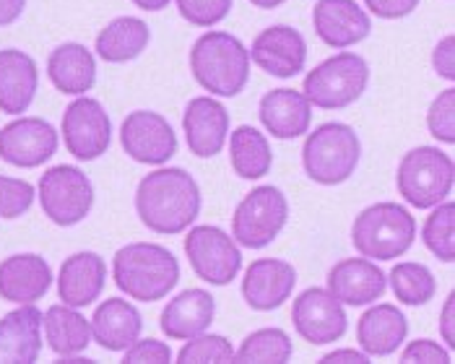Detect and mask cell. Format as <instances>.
<instances>
[{
	"mask_svg": "<svg viewBox=\"0 0 455 364\" xmlns=\"http://www.w3.org/2000/svg\"><path fill=\"white\" fill-rule=\"evenodd\" d=\"M136 214L156 234H180L201 214V187L182 167H159L139 182Z\"/></svg>",
	"mask_w": 455,
	"mask_h": 364,
	"instance_id": "cell-1",
	"label": "cell"
},
{
	"mask_svg": "<svg viewBox=\"0 0 455 364\" xmlns=\"http://www.w3.org/2000/svg\"><path fill=\"white\" fill-rule=\"evenodd\" d=\"M117 289L139 302H159L180 281V263L172 250L156 242H131L112 257Z\"/></svg>",
	"mask_w": 455,
	"mask_h": 364,
	"instance_id": "cell-2",
	"label": "cell"
},
{
	"mask_svg": "<svg viewBox=\"0 0 455 364\" xmlns=\"http://www.w3.org/2000/svg\"><path fill=\"white\" fill-rule=\"evenodd\" d=\"M190 71L211 97H237L250 81V52L229 32H206L190 50Z\"/></svg>",
	"mask_w": 455,
	"mask_h": 364,
	"instance_id": "cell-3",
	"label": "cell"
},
{
	"mask_svg": "<svg viewBox=\"0 0 455 364\" xmlns=\"http://www.w3.org/2000/svg\"><path fill=\"white\" fill-rule=\"evenodd\" d=\"M417 240V218L398 203L367 206L351 224V245L370 260H395L411 250Z\"/></svg>",
	"mask_w": 455,
	"mask_h": 364,
	"instance_id": "cell-4",
	"label": "cell"
},
{
	"mask_svg": "<svg viewBox=\"0 0 455 364\" xmlns=\"http://www.w3.org/2000/svg\"><path fill=\"white\" fill-rule=\"evenodd\" d=\"M362 141L347 123H323L302 146V164L317 185H341L356 172Z\"/></svg>",
	"mask_w": 455,
	"mask_h": 364,
	"instance_id": "cell-5",
	"label": "cell"
},
{
	"mask_svg": "<svg viewBox=\"0 0 455 364\" xmlns=\"http://www.w3.org/2000/svg\"><path fill=\"white\" fill-rule=\"evenodd\" d=\"M455 164L453 159L437 146H419L403 154L395 185L398 195L414 209H432L453 193Z\"/></svg>",
	"mask_w": 455,
	"mask_h": 364,
	"instance_id": "cell-6",
	"label": "cell"
},
{
	"mask_svg": "<svg viewBox=\"0 0 455 364\" xmlns=\"http://www.w3.org/2000/svg\"><path fill=\"white\" fill-rule=\"evenodd\" d=\"M370 83V66L356 52H339L305 75L302 94L317 109L351 107Z\"/></svg>",
	"mask_w": 455,
	"mask_h": 364,
	"instance_id": "cell-7",
	"label": "cell"
},
{
	"mask_svg": "<svg viewBox=\"0 0 455 364\" xmlns=\"http://www.w3.org/2000/svg\"><path fill=\"white\" fill-rule=\"evenodd\" d=\"M289 218V201L274 185H260L240 201L232 217V240L250 250L268 248Z\"/></svg>",
	"mask_w": 455,
	"mask_h": 364,
	"instance_id": "cell-8",
	"label": "cell"
},
{
	"mask_svg": "<svg viewBox=\"0 0 455 364\" xmlns=\"http://www.w3.org/2000/svg\"><path fill=\"white\" fill-rule=\"evenodd\" d=\"M39 203L44 217L58 226H76L89 217L94 206V185L70 164L50 167L39 178Z\"/></svg>",
	"mask_w": 455,
	"mask_h": 364,
	"instance_id": "cell-9",
	"label": "cell"
},
{
	"mask_svg": "<svg viewBox=\"0 0 455 364\" xmlns=\"http://www.w3.org/2000/svg\"><path fill=\"white\" fill-rule=\"evenodd\" d=\"M185 255L190 260V268L201 281L211 287H227L237 279L243 268L240 245L219 226L201 224L193 226L185 237Z\"/></svg>",
	"mask_w": 455,
	"mask_h": 364,
	"instance_id": "cell-10",
	"label": "cell"
},
{
	"mask_svg": "<svg viewBox=\"0 0 455 364\" xmlns=\"http://www.w3.org/2000/svg\"><path fill=\"white\" fill-rule=\"evenodd\" d=\"M123 151L139 162L162 167L177 154V136L170 120L154 109H136L120 125Z\"/></svg>",
	"mask_w": 455,
	"mask_h": 364,
	"instance_id": "cell-11",
	"label": "cell"
},
{
	"mask_svg": "<svg viewBox=\"0 0 455 364\" xmlns=\"http://www.w3.org/2000/svg\"><path fill=\"white\" fill-rule=\"evenodd\" d=\"M63 141L78 162H94L112 144V123L100 99L78 97L63 112Z\"/></svg>",
	"mask_w": 455,
	"mask_h": 364,
	"instance_id": "cell-12",
	"label": "cell"
},
{
	"mask_svg": "<svg viewBox=\"0 0 455 364\" xmlns=\"http://www.w3.org/2000/svg\"><path fill=\"white\" fill-rule=\"evenodd\" d=\"M291 323L307 344L325 346V344H336L339 338H344L349 318H347L344 305L331 291L313 287L294 299Z\"/></svg>",
	"mask_w": 455,
	"mask_h": 364,
	"instance_id": "cell-13",
	"label": "cell"
},
{
	"mask_svg": "<svg viewBox=\"0 0 455 364\" xmlns=\"http://www.w3.org/2000/svg\"><path fill=\"white\" fill-rule=\"evenodd\" d=\"M58 131L42 117H19L0 131V159L5 164L35 170L58 151Z\"/></svg>",
	"mask_w": 455,
	"mask_h": 364,
	"instance_id": "cell-14",
	"label": "cell"
},
{
	"mask_svg": "<svg viewBox=\"0 0 455 364\" xmlns=\"http://www.w3.org/2000/svg\"><path fill=\"white\" fill-rule=\"evenodd\" d=\"M247 52H250V63H255L260 71L274 78H294L297 73L305 71L307 63L305 36L286 24L263 29L252 39V47Z\"/></svg>",
	"mask_w": 455,
	"mask_h": 364,
	"instance_id": "cell-15",
	"label": "cell"
},
{
	"mask_svg": "<svg viewBox=\"0 0 455 364\" xmlns=\"http://www.w3.org/2000/svg\"><path fill=\"white\" fill-rule=\"evenodd\" d=\"M313 27L323 44L347 50L370 36L372 19L356 0H317L313 8Z\"/></svg>",
	"mask_w": 455,
	"mask_h": 364,
	"instance_id": "cell-16",
	"label": "cell"
},
{
	"mask_svg": "<svg viewBox=\"0 0 455 364\" xmlns=\"http://www.w3.org/2000/svg\"><path fill=\"white\" fill-rule=\"evenodd\" d=\"M182 131L190 154H196L198 159H211L227 144L229 112L213 97H196L185 105Z\"/></svg>",
	"mask_w": 455,
	"mask_h": 364,
	"instance_id": "cell-17",
	"label": "cell"
},
{
	"mask_svg": "<svg viewBox=\"0 0 455 364\" xmlns=\"http://www.w3.org/2000/svg\"><path fill=\"white\" fill-rule=\"evenodd\" d=\"M387 289V276L370 257H347L328 271V291L351 307L378 302Z\"/></svg>",
	"mask_w": 455,
	"mask_h": 364,
	"instance_id": "cell-18",
	"label": "cell"
},
{
	"mask_svg": "<svg viewBox=\"0 0 455 364\" xmlns=\"http://www.w3.org/2000/svg\"><path fill=\"white\" fill-rule=\"evenodd\" d=\"M294 284H297V271L291 263L279 257H260L245 271L243 297L252 310L268 313V310H279L291 297Z\"/></svg>",
	"mask_w": 455,
	"mask_h": 364,
	"instance_id": "cell-19",
	"label": "cell"
},
{
	"mask_svg": "<svg viewBox=\"0 0 455 364\" xmlns=\"http://www.w3.org/2000/svg\"><path fill=\"white\" fill-rule=\"evenodd\" d=\"M52 287V268L36 253L11 255L0 263V297L13 305H35Z\"/></svg>",
	"mask_w": 455,
	"mask_h": 364,
	"instance_id": "cell-20",
	"label": "cell"
},
{
	"mask_svg": "<svg viewBox=\"0 0 455 364\" xmlns=\"http://www.w3.org/2000/svg\"><path fill=\"white\" fill-rule=\"evenodd\" d=\"M258 115H260L263 128L274 138L291 141V138L310 133L313 105L297 89H274V91L263 94V99L258 105Z\"/></svg>",
	"mask_w": 455,
	"mask_h": 364,
	"instance_id": "cell-21",
	"label": "cell"
},
{
	"mask_svg": "<svg viewBox=\"0 0 455 364\" xmlns=\"http://www.w3.org/2000/svg\"><path fill=\"white\" fill-rule=\"evenodd\" d=\"M107 284V263L102 255L76 253L66 257V263L60 265V276H58V297L63 299V305L68 307H89L94 305Z\"/></svg>",
	"mask_w": 455,
	"mask_h": 364,
	"instance_id": "cell-22",
	"label": "cell"
},
{
	"mask_svg": "<svg viewBox=\"0 0 455 364\" xmlns=\"http://www.w3.org/2000/svg\"><path fill=\"white\" fill-rule=\"evenodd\" d=\"M42 354V310L21 305L0 320V364H35Z\"/></svg>",
	"mask_w": 455,
	"mask_h": 364,
	"instance_id": "cell-23",
	"label": "cell"
},
{
	"mask_svg": "<svg viewBox=\"0 0 455 364\" xmlns=\"http://www.w3.org/2000/svg\"><path fill=\"white\" fill-rule=\"evenodd\" d=\"M39 89V71L24 50H0V112L24 115Z\"/></svg>",
	"mask_w": 455,
	"mask_h": 364,
	"instance_id": "cell-24",
	"label": "cell"
},
{
	"mask_svg": "<svg viewBox=\"0 0 455 364\" xmlns=\"http://www.w3.org/2000/svg\"><path fill=\"white\" fill-rule=\"evenodd\" d=\"M92 338L105 352H125L136 338H140L143 318L139 307L120 297H107L92 315Z\"/></svg>",
	"mask_w": 455,
	"mask_h": 364,
	"instance_id": "cell-25",
	"label": "cell"
},
{
	"mask_svg": "<svg viewBox=\"0 0 455 364\" xmlns=\"http://www.w3.org/2000/svg\"><path fill=\"white\" fill-rule=\"evenodd\" d=\"M409 336V320L395 305H375L356 323V341L367 357H390Z\"/></svg>",
	"mask_w": 455,
	"mask_h": 364,
	"instance_id": "cell-26",
	"label": "cell"
},
{
	"mask_svg": "<svg viewBox=\"0 0 455 364\" xmlns=\"http://www.w3.org/2000/svg\"><path fill=\"white\" fill-rule=\"evenodd\" d=\"M47 75L60 94L81 97L97 83V60L81 42H63L47 58Z\"/></svg>",
	"mask_w": 455,
	"mask_h": 364,
	"instance_id": "cell-27",
	"label": "cell"
},
{
	"mask_svg": "<svg viewBox=\"0 0 455 364\" xmlns=\"http://www.w3.org/2000/svg\"><path fill=\"white\" fill-rule=\"evenodd\" d=\"M216 315V299L206 289H185L162 310L159 326L172 341H188L206 333Z\"/></svg>",
	"mask_w": 455,
	"mask_h": 364,
	"instance_id": "cell-28",
	"label": "cell"
},
{
	"mask_svg": "<svg viewBox=\"0 0 455 364\" xmlns=\"http://www.w3.org/2000/svg\"><path fill=\"white\" fill-rule=\"evenodd\" d=\"M148 42H151V29L143 19L117 16L97 35L94 50L105 63L120 66V63H131V60L140 58L143 50L148 47Z\"/></svg>",
	"mask_w": 455,
	"mask_h": 364,
	"instance_id": "cell-29",
	"label": "cell"
},
{
	"mask_svg": "<svg viewBox=\"0 0 455 364\" xmlns=\"http://www.w3.org/2000/svg\"><path fill=\"white\" fill-rule=\"evenodd\" d=\"M42 328H44V341L52 354L63 357H76L84 354L92 344V326L89 320L68 305H52L42 315Z\"/></svg>",
	"mask_w": 455,
	"mask_h": 364,
	"instance_id": "cell-30",
	"label": "cell"
},
{
	"mask_svg": "<svg viewBox=\"0 0 455 364\" xmlns=\"http://www.w3.org/2000/svg\"><path fill=\"white\" fill-rule=\"evenodd\" d=\"M229 159H232L235 175L243 178V180L266 178L271 172V164H274V154H271L268 138L252 125H240V128L232 131Z\"/></svg>",
	"mask_w": 455,
	"mask_h": 364,
	"instance_id": "cell-31",
	"label": "cell"
},
{
	"mask_svg": "<svg viewBox=\"0 0 455 364\" xmlns=\"http://www.w3.org/2000/svg\"><path fill=\"white\" fill-rule=\"evenodd\" d=\"M291 338L281 328H260L250 333L240 349L235 352V362L255 364H286L291 360Z\"/></svg>",
	"mask_w": 455,
	"mask_h": 364,
	"instance_id": "cell-32",
	"label": "cell"
},
{
	"mask_svg": "<svg viewBox=\"0 0 455 364\" xmlns=\"http://www.w3.org/2000/svg\"><path fill=\"white\" fill-rule=\"evenodd\" d=\"M390 289H393L398 302L419 307V305H427L429 299H435L437 281H435L432 271L424 263L406 260V263H398L390 271Z\"/></svg>",
	"mask_w": 455,
	"mask_h": 364,
	"instance_id": "cell-33",
	"label": "cell"
},
{
	"mask_svg": "<svg viewBox=\"0 0 455 364\" xmlns=\"http://www.w3.org/2000/svg\"><path fill=\"white\" fill-rule=\"evenodd\" d=\"M421 242L443 263L455 260V203L443 201L432 206V214L421 226Z\"/></svg>",
	"mask_w": 455,
	"mask_h": 364,
	"instance_id": "cell-34",
	"label": "cell"
},
{
	"mask_svg": "<svg viewBox=\"0 0 455 364\" xmlns=\"http://www.w3.org/2000/svg\"><path fill=\"white\" fill-rule=\"evenodd\" d=\"M180 364H221L235 362V346L219 333H198L177 352Z\"/></svg>",
	"mask_w": 455,
	"mask_h": 364,
	"instance_id": "cell-35",
	"label": "cell"
},
{
	"mask_svg": "<svg viewBox=\"0 0 455 364\" xmlns=\"http://www.w3.org/2000/svg\"><path fill=\"white\" fill-rule=\"evenodd\" d=\"M427 128L440 144H455V89L440 91L427 112Z\"/></svg>",
	"mask_w": 455,
	"mask_h": 364,
	"instance_id": "cell-36",
	"label": "cell"
},
{
	"mask_svg": "<svg viewBox=\"0 0 455 364\" xmlns=\"http://www.w3.org/2000/svg\"><path fill=\"white\" fill-rule=\"evenodd\" d=\"M180 16L201 29H211L216 24H221L229 13L235 0H175Z\"/></svg>",
	"mask_w": 455,
	"mask_h": 364,
	"instance_id": "cell-37",
	"label": "cell"
},
{
	"mask_svg": "<svg viewBox=\"0 0 455 364\" xmlns=\"http://www.w3.org/2000/svg\"><path fill=\"white\" fill-rule=\"evenodd\" d=\"M35 185L0 175V218L24 217L35 203Z\"/></svg>",
	"mask_w": 455,
	"mask_h": 364,
	"instance_id": "cell-38",
	"label": "cell"
},
{
	"mask_svg": "<svg viewBox=\"0 0 455 364\" xmlns=\"http://www.w3.org/2000/svg\"><path fill=\"white\" fill-rule=\"evenodd\" d=\"M172 349L164 341L156 338H136L125 352H123V362L125 364H170L172 362Z\"/></svg>",
	"mask_w": 455,
	"mask_h": 364,
	"instance_id": "cell-39",
	"label": "cell"
},
{
	"mask_svg": "<svg viewBox=\"0 0 455 364\" xmlns=\"http://www.w3.org/2000/svg\"><path fill=\"white\" fill-rule=\"evenodd\" d=\"M401 362L403 364H451L453 357L445 346H440L432 338H417L411 341L403 352H401Z\"/></svg>",
	"mask_w": 455,
	"mask_h": 364,
	"instance_id": "cell-40",
	"label": "cell"
},
{
	"mask_svg": "<svg viewBox=\"0 0 455 364\" xmlns=\"http://www.w3.org/2000/svg\"><path fill=\"white\" fill-rule=\"evenodd\" d=\"M421 0H364V5L370 8L372 16L395 21V19H406L419 8Z\"/></svg>",
	"mask_w": 455,
	"mask_h": 364,
	"instance_id": "cell-41",
	"label": "cell"
},
{
	"mask_svg": "<svg viewBox=\"0 0 455 364\" xmlns=\"http://www.w3.org/2000/svg\"><path fill=\"white\" fill-rule=\"evenodd\" d=\"M432 68L440 78L455 81V36L445 35L432 50Z\"/></svg>",
	"mask_w": 455,
	"mask_h": 364,
	"instance_id": "cell-42",
	"label": "cell"
},
{
	"mask_svg": "<svg viewBox=\"0 0 455 364\" xmlns=\"http://www.w3.org/2000/svg\"><path fill=\"white\" fill-rule=\"evenodd\" d=\"M455 294L451 291L445 305H443V315H440V333H443V341L448 344V349L455 346Z\"/></svg>",
	"mask_w": 455,
	"mask_h": 364,
	"instance_id": "cell-43",
	"label": "cell"
},
{
	"mask_svg": "<svg viewBox=\"0 0 455 364\" xmlns=\"http://www.w3.org/2000/svg\"><path fill=\"white\" fill-rule=\"evenodd\" d=\"M27 0H0V29L16 24L24 16Z\"/></svg>",
	"mask_w": 455,
	"mask_h": 364,
	"instance_id": "cell-44",
	"label": "cell"
},
{
	"mask_svg": "<svg viewBox=\"0 0 455 364\" xmlns=\"http://www.w3.org/2000/svg\"><path fill=\"white\" fill-rule=\"evenodd\" d=\"M336 362H347V364H367L370 357L359 349H336L331 354H325L320 364H336Z\"/></svg>",
	"mask_w": 455,
	"mask_h": 364,
	"instance_id": "cell-45",
	"label": "cell"
},
{
	"mask_svg": "<svg viewBox=\"0 0 455 364\" xmlns=\"http://www.w3.org/2000/svg\"><path fill=\"white\" fill-rule=\"evenodd\" d=\"M170 3H172V0H133V5H136V8H140V11H151V13L164 11Z\"/></svg>",
	"mask_w": 455,
	"mask_h": 364,
	"instance_id": "cell-46",
	"label": "cell"
},
{
	"mask_svg": "<svg viewBox=\"0 0 455 364\" xmlns=\"http://www.w3.org/2000/svg\"><path fill=\"white\" fill-rule=\"evenodd\" d=\"M255 8H263V11H274V8H279V5H283L286 0H250Z\"/></svg>",
	"mask_w": 455,
	"mask_h": 364,
	"instance_id": "cell-47",
	"label": "cell"
}]
</instances>
